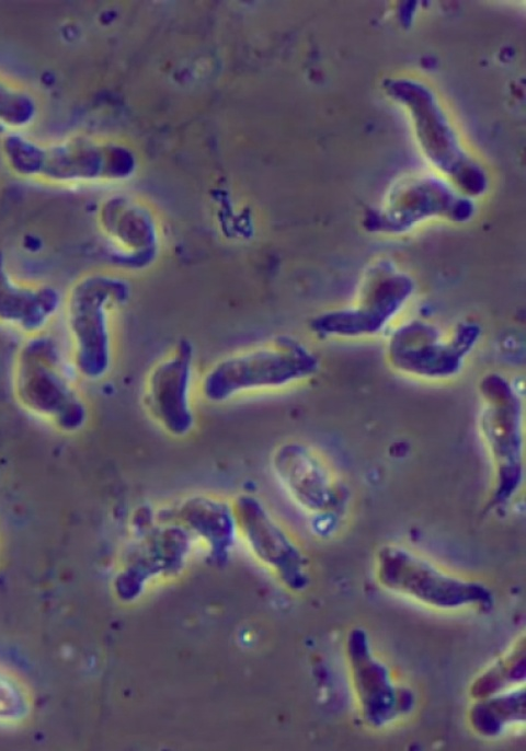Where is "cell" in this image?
I'll return each instance as SVG.
<instances>
[{
    "mask_svg": "<svg viewBox=\"0 0 526 751\" xmlns=\"http://www.w3.org/2000/svg\"><path fill=\"white\" fill-rule=\"evenodd\" d=\"M60 291L47 284L18 278L0 253V326L27 337L44 333L61 312Z\"/></svg>",
    "mask_w": 526,
    "mask_h": 751,
    "instance_id": "cell-14",
    "label": "cell"
},
{
    "mask_svg": "<svg viewBox=\"0 0 526 751\" xmlns=\"http://www.w3.org/2000/svg\"><path fill=\"white\" fill-rule=\"evenodd\" d=\"M526 678V639L522 634L491 665L470 682L471 700L483 698L524 685Z\"/></svg>",
    "mask_w": 526,
    "mask_h": 751,
    "instance_id": "cell-16",
    "label": "cell"
},
{
    "mask_svg": "<svg viewBox=\"0 0 526 751\" xmlns=\"http://www.w3.org/2000/svg\"><path fill=\"white\" fill-rule=\"evenodd\" d=\"M481 326L473 321L459 322L450 332L421 319L396 326L386 344V360L397 373L427 382L456 378L477 348Z\"/></svg>",
    "mask_w": 526,
    "mask_h": 751,
    "instance_id": "cell-7",
    "label": "cell"
},
{
    "mask_svg": "<svg viewBox=\"0 0 526 751\" xmlns=\"http://www.w3.org/2000/svg\"><path fill=\"white\" fill-rule=\"evenodd\" d=\"M195 351L188 339H179L147 374L144 405L169 436L184 438L196 424L192 401Z\"/></svg>",
    "mask_w": 526,
    "mask_h": 751,
    "instance_id": "cell-11",
    "label": "cell"
},
{
    "mask_svg": "<svg viewBox=\"0 0 526 751\" xmlns=\"http://www.w3.org/2000/svg\"><path fill=\"white\" fill-rule=\"evenodd\" d=\"M130 286L108 271L78 277L62 299L61 313L73 370L83 379L104 378L113 362L114 319L127 303Z\"/></svg>",
    "mask_w": 526,
    "mask_h": 751,
    "instance_id": "cell-2",
    "label": "cell"
},
{
    "mask_svg": "<svg viewBox=\"0 0 526 751\" xmlns=\"http://www.w3.org/2000/svg\"><path fill=\"white\" fill-rule=\"evenodd\" d=\"M13 391L27 412L77 431L88 419L87 404L78 391L57 343L44 333L27 337L13 366Z\"/></svg>",
    "mask_w": 526,
    "mask_h": 751,
    "instance_id": "cell-4",
    "label": "cell"
},
{
    "mask_svg": "<svg viewBox=\"0 0 526 751\" xmlns=\"http://www.w3.org/2000/svg\"><path fill=\"white\" fill-rule=\"evenodd\" d=\"M473 213V200L448 181L413 175L393 184L381 205L366 216L364 224L369 231L402 234L430 219L466 222Z\"/></svg>",
    "mask_w": 526,
    "mask_h": 751,
    "instance_id": "cell-9",
    "label": "cell"
},
{
    "mask_svg": "<svg viewBox=\"0 0 526 751\" xmlns=\"http://www.w3.org/2000/svg\"><path fill=\"white\" fill-rule=\"evenodd\" d=\"M478 393L477 427L492 473L488 508L494 509L511 501L524 482V403L515 384L499 372L482 376Z\"/></svg>",
    "mask_w": 526,
    "mask_h": 751,
    "instance_id": "cell-3",
    "label": "cell"
},
{
    "mask_svg": "<svg viewBox=\"0 0 526 751\" xmlns=\"http://www.w3.org/2000/svg\"><path fill=\"white\" fill-rule=\"evenodd\" d=\"M270 465L275 480L302 509L324 513L342 499V485L327 460L309 444L288 440L272 452Z\"/></svg>",
    "mask_w": 526,
    "mask_h": 751,
    "instance_id": "cell-12",
    "label": "cell"
},
{
    "mask_svg": "<svg viewBox=\"0 0 526 751\" xmlns=\"http://www.w3.org/2000/svg\"><path fill=\"white\" fill-rule=\"evenodd\" d=\"M235 519L256 557L293 589L308 580L307 561L298 545L252 495H240L233 505Z\"/></svg>",
    "mask_w": 526,
    "mask_h": 751,
    "instance_id": "cell-13",
    "label": "cell"
},
{
    "mask_svg": "<svg viewBox=\"0 0 526 751\" xmlns=\"http://www.w3.org/2000/svg\"><path fill=\"white\" fill-rule=\"evenodd\" d=\"M183 520L203 534L215 551L228 546L235 519L233 507L221 499L207 495H195L181 507Z\"/></svg>",
    "mask_w": 526,
    "mask_h": 751,
    "instance_id": "cell-17",
    "label": "cell"
},
{
    "mask_svg": "<svg viewBox=\"0 0 526 751\" xmlns=\"http://www.w3.org/2000/svg\"><path fill=\"white\" fill-rule=\"evenodd\" d=\"M344 650L359 715L368 727L385 728L413 709V692L395 681L388 666L375 655L363 627L347 632Z\"/></svg>",
    "mask_w": 526,
    "mask_h": 751,
    "instance_id": "cell-10",
    "label": "cell"
},
{
    "mask_svg": "<svg viewBox=\"0 0 526 751\" xmlns=\"http://www.w3.org/2000/svg\"><path fill=\"white\" fill-rule=\"evenodd\" d=\"M374 571L386 591L434 610H485L493 604V593L485 584L451 574L397 543L378 547Z\"/></svg>",
    "mask_w": 526,
    "mask_h": 751,
    "instance_id": "cell-5",
    "label": "cell"
},
{
    "mask_svg": "<svg viewBox=\"0 0 526 751\" xmlns=\"http://www.w3.org/2000/svg\"><path fill=\"white\" fill-rule=\"evenodd\" d=\"M388 89L410 108L419 140L431 163L462 195L471 199L483 195L489 186L484 171L459 146L428 89L407 80L393 81Z\"/></svg>",
    "mask_w": 526,
    "mask_h": 751,
    "instance_id": "cell-8",
    "label": "cell"
},
{
    "mask_svg": "<svg viewBox=\"0 0 526 751\" xmlns=\"http://www.w3.org/2000/svg\"><path fill=\"white\" fill-rule=\"evenodd\" d=\"M471 701L467 710V724L481 738H496L508 727L525 723L524 685Z\"/></svg>",
    "mask_w": 526,
    "mask_h": 751,
    "instance_id": "cell-15",
    "label": "cell"
},
{
    "mask_svg": "<svg viewBox=\"0 0 526 751\" xmlns=\"http://www.w3.org/2000/svg\"><path fill=\"white\" fill-rule=\"evenodd\" d=\"M320 369L317 354L300 339L277 335L214 362L199 383L202 396L220 404L240 395L278 391L305 382Z\"/></svg>",
    "mask_w": 526,
    "mask_h": 751,
    "instance_id": "cell-1",
    "label": "cell"
},
{
    "mask_svg": "<svg viewBox=\"0 0 526 751\" xmlns=\"http://www.w3.org/2000/svg\"><path fill=\"white\" fill-rule=\"evenodd\" d=\"M415 290L416 284L409 273L389 259H378L366 268L352 303L313 316L310 331L324 339L374 337L398 317Z\"/></svg>",
    "mask_w": 526,
    "mask_h": 751,
    "instance_id": "cell-6",
    "label": "cell"
},
{
    "mask_svg": "<svg viewBox=\"0 0 526 751\" xmlns=\"http://www.w3.org/2000/svg\"><path fill=\"white\" fill-rule=\"evenodd\" d=\"M32 103L26 96L0 81V123L21 125L30 119Z\"/></svg>",
    "mask_w": 526,
    "mask_h": 751,
    "instance_id": "cell-19",
    "label": "cell"
},
{
    "mask_svg": "<svg viewBox=\"0 0 526 751\" xmlns=\"http://www.w3.org/2000/svg\"><path fill=\"white\" fill-rule=\"evenodd\" d=\"M32 696L25 683L0 666V725L16 726L32 712Z\"/></svg>",
    "mask_w": 526,
    "mask_h": 751,
    "instance_id": "cell-18",
    "label": "cell"
}]
</instances>
